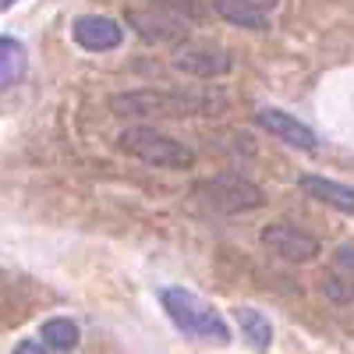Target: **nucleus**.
I'll list each match as a JSON object with an SVG mask.
<instances>
[{
  "label": "nucleus",
  "mask_w": 354,
  "mask_h": 354,
  "mask_svg": "<svg viewBox=\"0 0 354 354\" xmlns=\"http://www.w3.org/2000/svg\"><path fill=\"white\" fill-rule=\"evenodd\" d=\"M227 106L220 93H185V88H135L110 100L117 117H213Z\"/></svg>",
  "instance_id": "1"
},
{
  "label": "nucleus",
  "mask_w": 354,
  "mask_h": 354,
  "mask_svg": "<svg viewBox=\"0 0 354 354\" xmlns=\"http://www.w3.org/2000/svg\"><path fill=\"white\" fill-rule=\"evenodd\" d=\"M160 301H163V312L170 315V322L177 330H185L205 344H220V347L230 344V330H227L223 315L213 305H205L198 294H192L185 287H163Z\"/></svg>",
  "instance_id": "2"
},
{
  "label": "nucleus",
  "mask_w": 354,
  "mask_h": 354,
  "mask_svg": "<svg viewBox=\"0 0 354 354\" xmlns=\"http://www.w3.org/2000/svg\"><path fill=\"white\" fill-rule=\"evenodd\" d=\"M195 198H202L216 213H248L266 202L262 188L252 185L241 174H213L195 181Z\"/></svg>",
  "instance_id": "3"
},
{
  "label": "nucleus",
  "mask_w": 354,
  "mask_h": 354,
  "mask_svg": "<svg viewBox=\"0 0 354 354\" xmlns=\"http://www.w3.org/2000/svg\"><path fill=\"white\" fill-rule=\"evenodd\" d=\"M117 142H121L124 153L138 156L142 163H153V167H192L195 163V153L185 142H177L156 128H142V124L128 128V131H121Z\"/></svg>",
  "instance_id": "4"
},
{
  "label": "nucleus",
  "mask_w": 354,
  "mask_h": 354,
  "mask_svg": "<svg viewBox=\"0 0 354 354\" xmlns=\"http://www.w3.org/2000/svg\"><path fill=\"white\" fill-rule=\"evenodd\" d=\"M262 245L287 262H308L319 255V241L294 223H270L262 230Z\"/></svg>",
  "instance_id": "5"
},
{
  "label": "nucleus",
  "mask_w": 354,
  "mask_h": 354,
  "mask_svg": "<svg viewBox=\"0 0 354 354\" xmlns=\"http://www.w3.org/2000/svg\"><path fill=\"white\" fill-rule=\"evenodd\" d=\"M71 32H75L78 46L93 50V53L113 50V46H121V39H124V28L117 25L113 18H103V15H82Z\"/></svg>",
  "instance_id": "6"
},
{
  "label": "nucleus",
  "mask_w": 354,
  "mask_h": 354,
  "mask_svg": "<svg viewBox=\"0 0 354 354\" xmlns=\"http://www.w3.org/2000/svg\"><path fill=\"white\" fill-rule=\"evenodd\" d=\"M259 128H266L270 135H277L287 145H298V149H315V131L308 124H301L298 117H290L283 110H259L255 113Z\"/></svg>",
  "instance_id": "7"
},
{
  "label": "nucleus",
  "mask_w": 354,
  "mask_h": 354,
  "mask_svg": "<svg viewBox=\"0 0 354 354\" xmlns=\"http://www.w3.org/2000/svg\"><path fill=\"white\" fill-rule=\"evenodd\" d=\"M273 8H277V0H216L220 18H227L230 25L252 28V32L270 28V11Z\"/></svg>",
  "instance_id": "8"
},
{
  "label": "nucleus",
  "mask_w": 354,
  "mask_h": 354,
  "mask_svg": "<svg viewBox=\"0 0 354 354\" xmlns=\"http://www.w3.org/2000/svg\"><path fill=\"white\" fill-rule=\"evenodd\" d=\"M230 53L227 50H216V46H188L177 53L174 68L177 71H188V75H198V78H213V75H227L230 71Z\"/></svg>",
  "instance_id": "9"
},
{
  "label": "nucleus",
  "mask_w": 354,
  "mask_h": 354,
  "mask_svg": "<svg viewBox=\"0 0 354 354\" xmlns=\"http://www.w3.org/2000/svg\"><path fill=\"white\" fill-rule=\"evenodd\" d=\"M322 290H326V298L337 301V305L354 301V248L351 245L337 248L326 277H322Z\"/></svg>",
  "instance_id": "10"
},
{
  "label": "nucleus",
  "mask_w": 354,
  "mask_h": 354,
  "mask_svg": "<svg viewBox=\"0 0 354 354\" xmlns=\"http://www.w3.org/2000/svg\"><path fill=\"white\" fill-rule=\"evenodd\" d=\"M298 185H301L312 198L333 205V209L354 213V188H347V185H340V181H330V177H315V174H305Z\"/></svg>",
  "instance_id": "11"
},
{
  "label": "nucleus",
  "mask_w": 354,
  "mask_h": 354,
  "mask_svg": "<svg viewBox=\"0 0 354 354\" xmlns=\"http://www.w3.org/2000/svg\"><path fill=\"white\" fill-rule=\"evenodd\" d=\"M131 25H138V32L145 39H181L188 32V21H181V15H153V11H131L128 15Z\"/></svg>",
  "instance_id": "12"
},
{
  "label": "nucleus",
  "mask_w": 354,
  "mask_h": 354,
  "mask_svg": "<svg viewBox=\"0 0 354 354\" xmlns=\"http://www.w3.org/2000/svg\"><path fill=\"white\" fill-rule=\"evenodd\" d=\"M25 68H28L25 46L11 36H0V93H8L11 85H18Z\"/></svg>",
  "instance_id": "13"
},
{
  "label": "nucleus",
  "mask_w": 354,
  "mask_h": 354,
  "mask_svg": "<svg viewBox=\"0 0 354 354\" xmlns=\"http://www.w3.org/2000/svg\"><path fill=\"white\" fill-rule=\"evenodd\" d=\"M234 315H238V326H241V333L252 340V347H259V351H270V344H273L270 319H266L262 312H255V308H238Z\"/></svg>",
  "instance_id": "14"
},
{
  "label": "nucleus",
  "mask_w": 354,
  "mask_h": 354,
  "mask_svg": "<svg viewBox=\"0 0 354 354\" xmlns=\"http://www.w3.org/2000/svg\"><path fill=\"white\" fill-rule=\"evenodd\" d=\"M39 337H43V344L50 351H75L78 347V326L71 319H50V322H43Z\"/></svg>",
  "instance_id": "15"
},
{
  "label": "nucleus",
  "mask_w": 354,
  "mask_h": 354,
  "mask_svg": "<svg viewBox=\"0 0 354 354\" xmlns=\"http://www.w3.org/2000/svg\"><path fill=\"white\" fill-rule=\"evenodd\" d=\"M11 354H57V351H50L43 340H21Z\"/></svg>",
  "instance_id": "16"
},
{
  "label": "nucleus",
  "mask_w": 354,
  "mask_h": 354,
  "mask_svg": "<svg viewBox=\"0 0 354 354\" xmlns=\"http://www.w3.org/2000/svg\"><path fill=\"white\" fill-rule=\"evenodd\" d=\"M15 4V0H0V8H11Z\"/></svg>",
  "instance_id": "17"
}]
</instances>
